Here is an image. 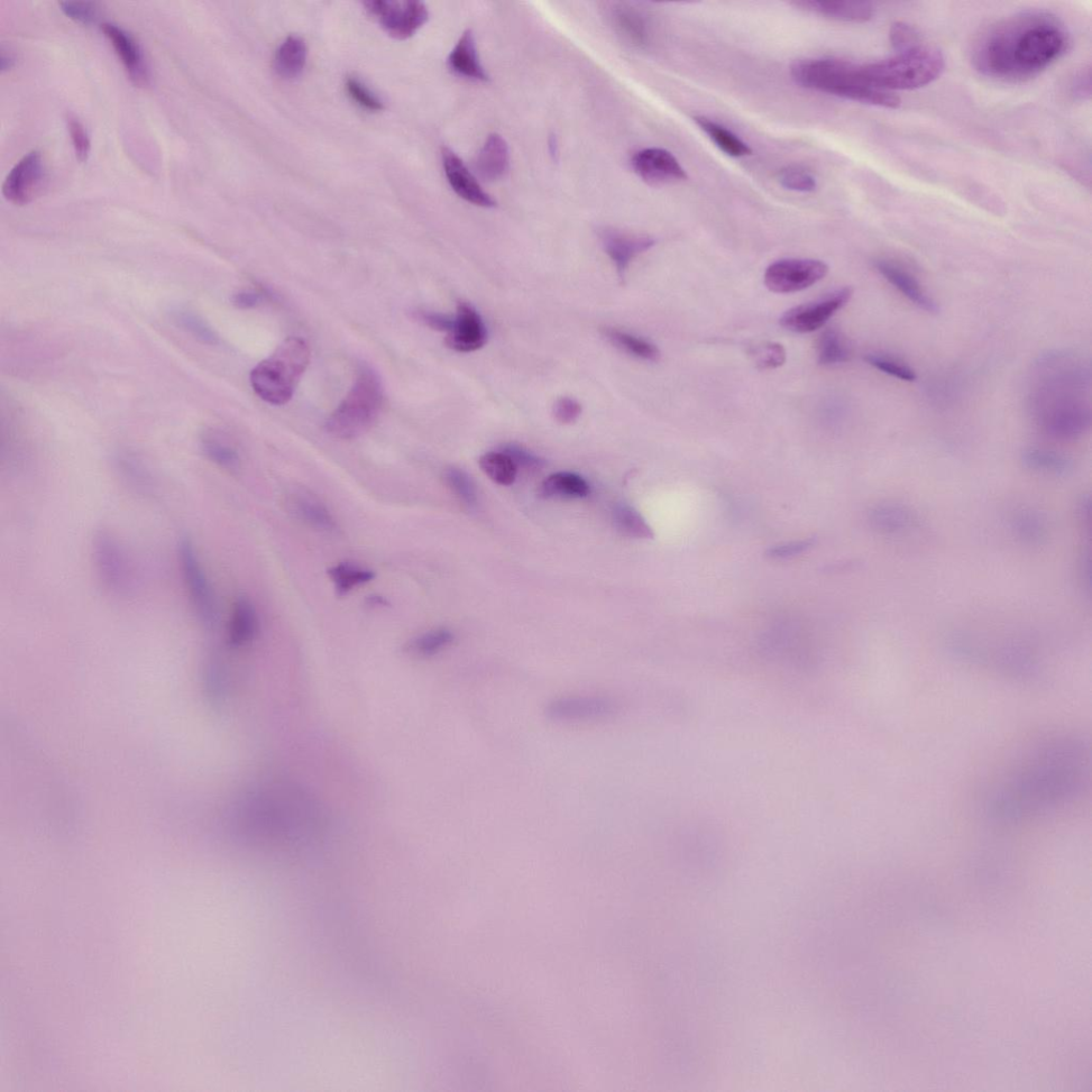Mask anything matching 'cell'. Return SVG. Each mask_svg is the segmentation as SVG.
Listing matches in <instances>:
<instances>
[{
	"instance_id": "cell-1",
	"label": "cell",
	"mask_w": 1092,
	"mask_h": 1092,
	"mask_svg": "<svg viewBox=\"0 0 1092 1092\" xmlns=\"http://www.w3.org/2000/svg\"><path fill=\"white\" fill-rule=\"evenodd\" d=\"M1088 763V751L1081 739L1063 737L1037 743L990 789L988 815L999 822H1017L1067 804L1084 788Z\"/></svg>"
},
{
	"instance_id": "cell-2",
	"label": "cell",
	"mask_w": 1092,
	"mask_h": 1092,
	"mask_svg": "<svg viewBox=\"0 0 1092 1092\" xmlns=\"http://www.w3.org/2000/svg\"><path fill=\"white\" fill-rule=\"evenodd\" d=\"M1066 26L1049 12L1026 11L997 22L979 35L973 66L986 77L1023 82L1041 75L1069 49Z\"/></svg>"
},
{
	"instance_id": "cell-3",
	"label": "cell",
	"mask_w": 1092,
	"mask_h": 1092,
	"mask_svg": "<svg viewBox=\"0 0 1092 1092\" xmlns=\"http://www.w3.org/2000/svg\"><path fill=\"white\" fill-rule=\"evenodd\" d=\"M1041 365L1045 379L1040 381L1036 396V415L1040 424L1052 437L1076 439L1088 429L1090 411L1082 400L1085 375L1073 364H1064L1059 357Z\"/></svg>"
},
{
	"instance_id": "cell-4",
	"label": "cell",
	"mask_w": 1092,
	"mask_h": 1092,
	"mask_svg": "<svg viewBox=\"0 0 1092 1092\" xmlns=\"http://www.w3.org/2000/svg\"><path fill=\"white\" fill-rule=\"evenodd\" d=\"M791 71L797 84L806 89L887 109L901 105L894 94L868 86L857 63L838 58L804 59L794 63Z\"/></svg>"
},
{
	"instance_id": "cell-5",
	"label": "cell",
	"mask_w": 1092,
	"mask_h": 1092,
	"mask_svg": "<svg viewBox=\"0 0 1092 1092\" xmlns=\"http://www.w3.org/2000/svg\"><path fill=\"white\" fill-rule=\"evenodd\" d=\"M860 69L868 86L893 94L931 84L942 75L945 58L937 48L921 44L892 58L860 64Z\"/></svg>"
},
{
	"instance_id": "cell-6",
	"label": "cell",
	"mask_w": 1092,
	"mask_h": 1092,
	"mask_svg": "<svg viewBox=\"0 0 1092 1092\" xmlns=\"http://www.w3.org/2000/svg\"><path fill=\"white\" fill-rule=\"evenodd\" d=\"M310 359V351L305 339H286L268 359L254 367L250 375L253 391L271 405H286L308 369Z\"/></svg>"
},
{
	"instance_id": "cell-7",
	"label": "cell",
	"mask_w": 1092,
	"mask_h": 1092,
	"mask_svg": "<svg viewBox=\"0 0 1092 1092\" xmlns=\"http://www.w3.org/2000/svg\"><path fill=\"white\" fill-rule=\"evenodd\" d=\"M383 403V388L378 375L362 366L353 388L326 421L330 436L341 439L360 437L377 420Z\"/></svg>"
},
{
	"instance_id": "cell-8",
	"label": "cell",
	"mask_w": 1092,
	"mask_h": 1092,
	"mask_svg": "<svg viewBox=\"0 0 1092 1092\" xmlns=\"http://www.w3.org/2000/svg\"><path fill=\"white\" fill-rule=\"evenodd\" d=\"M92 556L98 580L115 596L130 595L134 590V575L125 548L118 539L106 529L96 532L92 540Z\"/></svg>"
},
{
	"instance_id": "cell-9",
	"label": "cell",
	"mask_w": 1092,
	"mask_h": 1092,
	"mask_svg": "<svg viewBox=\"0 0 1092 1092\" xmlns=\"http://www.w3.org/2000/svg\"><path fill=\"white\" fill-rule=\"evenodd\" d=\"M178 557L182 582L198 619L205 627H213L218 619V607L212 584L204 570L198 549L189 537L178 544Z\"/></svg>"
},
{
	"instance_id": "cell-10",
	"label": "cell",
	"mask_w": 1092,
	"mask_h": 1092,
	"mask_svg": "<svg viewBox=\"0 0 1092 1092\" xmlns=\"http://www.w3.org/2000/svg\"><path fill=\"white\" fill-rule=\"evenodd\" d=\"M375 21L392 38L407 40L423 27L429 18L427 7L415 0L393 2V0H373L364 4Z\"/></svg>"
},
{
	"instance_id": "cell-11",
	"label": "cell",
	"mask_w": 1092,
	"mask_h": 1092,
	"mask_svg": "<svg viewBox=\"0 0 1092 1092\" xmlns=\"http://www.w3.org/2000/svg\"><path fill=\"white\" fill-rule=\"evenodd\" d=\"M828 271V265L819 260H780L766 269L764 282L770 291L793 293L815 286Z\"/></svg>"
},
{
	"instance_id": "cell-12",
	"label": "cell",
	"mask_w": 1092,
	"mask_h": 1092,
	"mask_svg": "<svg viewBox=\"0 0 1092 1092\" xmlns=\"http://www.w3.org/2000/svg\"><path fill=\"white\" fill-rule=\"evenodd\" d=\"M618 711V703L610 696H567L550 701L546 715L555 722L580 723L609 719Z\"/></svg>"
},
{
	"instance_id": "cell-13",
	"label": "cell",
	"mask_w": 1092,
	"mask_h": 1092,
	"mask_svg": "<svg viewBox=\"0 0 1092 1092\" xmlns=\"http://www.w3.org/2000/svg\"><path fill=\"white\" fill-rule=\"evenodd\" d=\"M852 296L850 288L833 291L824 298L785 311L780 318V325L795 333H811L821 329L828 320L848 304Z\"/></svg>"
},
{
	"instance_id": "cell-14",
	"label": "cell",
	"mask_w": 1092,
	"mask_h": 1092,
	"mask_svg": "<svg viewBox=\"0 0 1092 1092\" xmlns=\"http://www.w3.org/2000/svg\"><path fill=\"white\" fill-rule=\"evenodd\" d=\"M45 164L42 155L32 151L24 156L8 174L3 195L8 202L17 206L30 204L43 185Z\"/></svg>"
},
{
	"instance_id": "cell-15",
	"label": "cell",
	"mask_w": 1092,
	"mask_h": 1092,
	"mask_svg": "<svg viewBox=\"0 0 1092 1092\" xmlns=\"http://www.w3.org/2000/svg\"><path fill=\"white\" fill-rule=\"evenodd\" d=\"M632 167L649 185L662 186L687 180V173L673 153L659 148L637 152L632 159Z\"/></svg>"
},
{
	"instance_id": "cell-16",
	"label": "cell",
	"mask_w": 1092,
	"mask_h": 1092,
	"mask_svg": "<svg viewBox=\"0 0 1092 1092\" xmlns=\"http://www.w3.org/2000/svg\"><path fill=\"white\" fill-rule=\"evenodd\" d=\"M599 237L605 253L616 266L620 279H623L632 261L655 245L653 238L649 236L624 233L610 227L601 229Z\"/></svg>"
},
{
	"instance_id": "cell-17",
	"label": "cell",
	"mask_w": 1092,
	"mask_h": 1092,
	"mask_svg": "<svg viewBox=\"0 0 1092 1092\" xmlns=\"http://www.w3.org/2000/svg\"><path fill=\"white\" fill-rule=\"evenodd\" d=\"M486 339L488 333L481 315L469 304H459L454 326L445 339L447 347L458 353H469L480 351Z\"/></svg>"
},
{
	"instance_id": "cell-18",
	"label": "cell",
	"mask_w": 1092,
	"mask_h": 1092,
	"mask_svg": "<svg viewBox=\"0 0 1092 1092\" xmlns=\"http://www.w3.org/2000/svg\"><path fill=\"white\" fill-rule=\"evenodd\" d=\"M102 32L112 43L113 48L121 60L133 84L137 87H145L150 82V73L143 56L139 43L131 33L121 27L106 23L102 25Z\"/></svg>"
},
{
	"instance_id": "cell-19",
	"label": "cell",
	"mask_w": 1092,
	"mask_h": 1092,
	"mask_svg": "<svg viewBox=\"0 0 1092 1092\" xmlns=\"http://www.w3.org/2000/svg\"><path fill=\"white\" fill-rule=\"evenodd\" d=\"M442 161L449 185L459 197L475 206L483 208L497 206V201L482 189L479 181L466 168L464 162L456 153L451 149L444 148Z\"/></svg>"
},
{
	"instance_id": "cell-20",
	"label": "cell",
	"mask_w": 1092,
	"mask_h": 1092,
	"mask_svg": "<svg viewBox=\"0 0 1092 1092\" xmlns=\"http://www.w3.org/2000/svg\"><path fill=\"white\" fill-rule=\"evenodd\" d=\"M793 5L801 11L821 15L829 20L846 23H867L873 18L875 8L866 2H829V0H801Z\"/></svg>"
},
{
	"instance_id": "cell-21",
	"label": "cell",
	"mask_w": 1092,
	"mask_h": 1092,
	"mask_svg": "<svg viewBox=\"0 0 1092 1092\" xmlns=\"http://www.w3.org/2000/svg\"><path fill=\"white\" fill-rule=\"evenodd\" d=\"M874 265L876 270L913 305L927 311V313H938L937 302L929 296V293L923 289L921 284L911 273L899 268L897 264L887 260H878Z\"/></svg>"
},
{
	"instance_id": "cell-22",
	"label": "cell",
	"mask_w": 1092,
	"mask_h": 1092,
	"mask_svg": "<svg viewBox=\"0 0 1092 1092\" xmlns=\"http://www.w3.org/2000/svg\"><path fill=\"white\" fill-rule=\"evenodd\" d=\"M288 503L293 515L310 528L324 532L337 529L333 513L316 495L307 490H297L289 494Z\"/></svg>"
},
{
	"instance_id": "cell-23",
	"label": "cell",
	"mask_w": 1092,
	"mask_h": 1092,
	"mask_svg": "<svg viewBox=\"0 0 1092 1092\" xmlns=\"http://www.w3.org/2000/svg\"><path fill=\"white\" fill-rule=\"evenodd\" d=\"M870 527L880 535L897 536L911 530L916 525L913 511L897 503H881L868 512Z\"/></svg>"
},
{
	"instance_id": "cell-24",
	"label": "cell",
	"mask_w": 1092,
	"mask_h": 1092,
	"mask_svg": "<svg viewBox=\"0 0 1092 1092\" xmlns=\"http://www.w3.org/2000/svg\"><path fill=\"white\" fill-rule=\"evenodd\" d=\"M509 166L510 155L506 140L499 134L490 135L477 154L476 171L484 181L495 182L506 176Z\"/></svg>"
},
{
	"instance_id": "cell-25",
	"label": "cell",
	"mask_w": 1092,
	"mask_h": 1092,
	"mask_svg": "<svg viewBox=\"0 0 1092 1092\" xmlns=\"http://www.w3.org/2000/svg\"><path fill=\"white\" fill-rule=\"evenodd\" d=\"M260 631V620L258 611H256L253 603L240 596L232 609L231 616H229L227 635L228 642L234 648H242L250 645L251 642L258 637Z\"/></svg>"
},
{
	"instance_id": "cell-26",
	"label": "cell",
	"mask_w": 1092,
	"mask_h": 1092,
	"mask_svg": "<svg viewBox=\"0 0 1092 1092\" xmlns=\"http://www.w3.org/2000/svg\"><path fill=\"white\" fill-rule=\"evenodd\" d=\"M114 466L118 479L126 488L141 497H150L154 493V476L140 458L121 452L115 457Z\"/></svg>"
},
{
	"instance_id": "cell-27",
	"label": "cell",
	"mask_w": 1092,
	"mask_h": 1092,
	"mask_svg": "<svg viewBox=\"0 0 1092 1092\" xmlns=\"http://www.w3.org/2000/svg\"><path fill=\"white\" fill-rule=\"evenodd\" d=\"M448 67L457 75L467 79L482 82L490 79L488 73L482 66L479 52H477L475 35L470 30L463 32L451 54H449Z\"/></svg>"
},
{
	"instance_id": "cell-28",
	"label": "cell",
	"mask_w": 1092,
	"mask_h": 1092,
	"mask_svg": "<svg viewBox=\"0 0 1092 1092\" xmlns=\"http://www.w3.org/2000/svg\"><path fill=\"white\" fill-rule=\"evenodd\" d=\"M610 17L614 30L623 40L636 48H646L650 40L648 23L636 8L628 4H613Z\"/></svg>"
},
{
	"instance_id": "cell-29",
	"label": "cell",
	"mask_w": 1092,
	"mask_h": 1092,
	"mask_svg": "<svg viewBox=\"0 0 1092 1092\" xmlns=\"http://www.w3.org/2000/svg\"><path fill=\"white\" fill-rule=\"evenodd\" d=\"M1015 537L1025 546H1040L1049 538L1048 521L1038 510L1023 508L1011 520Z\"/></svg>"
},
{
	"instance_id": "cell-30",
	"label": "cell",
	"mask_w": 1092,
	"mask_h": 1092,
	"mask_svg": "<svg viewBox=\"0 0 1092 1092\" xmlns=\"http://www.w3.org/2000/svg\"><path fill=\"white\" fill-rule=\"evenodd\" d=\"M307 58L306 42L297 35H290L275 54L274 70L283 79H295L304 72Z\"/></svg>"
},
{
	"instance_id": "cell-31",
	"label": "cell",
	"mask_w": 1092,
	"mask_h": 1092,
	"mask_svg": "<svg viewBox=\"0 0 1092 1092\" xmlns=\"http://www.w3.org/2000/svg\"><path fill=\"white\" fill-rule=\"evenodd\" d=\"M539 492L546 499L575 500L586 498L590 486L580 475L559 472L548 476Z\"/></svg>"
},
{
	"instance_id": "cell-32",
	"label": "cell",
	"mask_w": 1092,
	"mask_h": 1092,
	"mask_svg": "<svg viewBox=\"0 0 1092 1092\" xmlns=\"http://www.w3.org/2000/svg\"><path fill=\"white\" fill-rule=\"evenodd\" d=\"M1022 462L1034 472L1054 476H1068L1075 471V462L1062 454L1048 449L1030 448L1022 454Z\"/></svg>"
},
{
	"instance_id": "cell-33",
	"label": "cell",
	"mask_w": 1092,
	"mask_h": 1092,
	"mask_svg": "<svg viewBox=\"0 0 1092 1092\" xmlns=\"http://www.w3.org/2000/svg\"><path fill=\"white\" fill-rule=\"evenodd\" d=\"M328 573L338 595L351 593L375 577L371 568L353 563H339L330 567Z\"/></svg>"
},
{
	"instance_id": "cell-34",
	"label": "cell",
	"mask_w": 1092,
	"mask_h": 1092,
	"mask_svg": "<svg viewBox=\"0 0 1092 1092\" xmlns=\"http://www.w3.org/2000/svg\"><path fill=\"white\" fill-rule=\"evenodd\" d=\"M602 334L613 346H616L619 350L632 356L638 357V359L649 362H656L659 360L660 353L658 348L644 338L609 327L602 329Z\"/></svg>"
},
{
	"instance_id": "cell-35",
	"label": "cell",
	"mask_w": 1092,
	"mask_h": 1092,
	"mask_svg": "<svg viewBox=\"0 0 1092 1092\" xmlns=\"http://www.w3.org/2000/svg\"><path fill=\"white\" fill-rule=\"evenodd\" d=\"M695 121L722 152L732 156V158L739 159L752 153L750 146L729 131L728 128L704 117H696Z\"/></svg>"
},
{
	"instance_id": "cell-36",
	"label": "cell",
	"mask_w": 1092,
	"mask_h": 1092,
	"mask_svg": "<svg viewBox=\"0 0 1092 1092\" xmlns=\"http://www.w3.org/2000/svg\"><path fill=\"white\" fill-rule=\"evenodd\" d=\"M614 527L623 536L634 539H653V528L634 507L627 503H620L612 511Z\"/></svg>"
},
{
	"instance_id": "cell-37",
	"label": "cell",
	"mask_w": 1092,
	"mask_h": 1092,
	"mask_svg": "<svg viewBox=\"0 0 1092 1092\" xmlns=\"http://www.w3.org/2000/svg\"><path fill=\"white\" fill-rule=\"evenodd\" d=\"M454 634L447 629L431 630L413 638L407 645V653L419 656H435L453 644Z\"/></svg>"
},
{
	"instance_id": "cell-38",
	"label": "cell",
	"mask_w": 1092,
	"mask_h": 1092,
	"mask_svg": "<svg viewBox=\"0 0 1092 1092\" xmlns=\"http://www.w3.org/2000/svg\"><path fill=\"white\" fill-rule=\"evenodd\" d=\"M482 471L491 481L501 485H510L516 482L518 467L512 459L503 452H490L480 459Z\"/></svg>"
},
{
	"instance_id": "cell-39",
	"label": "cell",
	"mask_w": 1092,
	"mask_h": 1092,
	"mask_svg": "<svg viewBox=\"0 0 1092 1092\" xmlns=\"http://www.w3.org/2000/svg\"><path fill=\"white\" fill-rule=\"evenodd\" d=\"M848 343L837 329H827L819 342V362L824 366L846 363L850 360Z\"/></svg>"
},
{
	"instance_id": "cell-40",
	"label": "cell",
	"mask_w": 1092,
	"mask_h": 1092,
	"mask_svg": "<svg viewBox=\"0 0 1092 1092\" xmlns=\"http://www.w3.org/2000/svg\"><path fill=\"white\" fill-rule=\"evenodd\" d=\"M201 446L208 460L222 469L235 471L240 467V454L225 440L208 435L202 439Z\"/></svg>"
},
{
	"instance_id": "cell-41",
	"label": "cell",
	"mask_w": 1092,
	"mask_h": 1092,
	"mask_svg": "<svg viewBox=\"0 0 1092 1092\" xmlns=\"http://www.w3.org/2000/svg\"><path fill=\"white\" fill-rule=\"evenodd\" d=\"M444 480L448 488L453 491L459 500L464 503L466 506H475L477 503V492L475 483L469 474L461 469H457V467H449L444 473Z\"/></svg>"
},
{
	"instance_id": "cell-42",
	"label": "cell",
	"mask_w": 1092,
	"mask_h": 1092,
	"mask_svg": "<svg viewBox=\"0 0 1092 1092\" xmlns=\"http://www.w3.org/2000/svg\"><path fill=\"white\" fill-rule=\"evenodd\" d=\"M750 355L758 369L761 371L779 369L786 361L784 347L778 343L760 344L750 352Z\"/></svg>"
},
{
	"instance_id": "cell-43",
	"label": "cell",
	"mask_w": 1092,
	"mask_h": 1092,
	"mask_svg": "<svg viewBox=\"0 0 1092 1092\" xmlns=\"http://www.w3.org/2000/svg\"><path fill=\"white\" fill-rule=\"evenodd\" d=\"M778 180L785 189L797 192H812L818 187L812 173L797 166L786 167L780 171Z\"/></svg>"
},
{
	"instance_id": "cell-44",
	"label": "cell",
	"mask_w": 1092,
	"mask_h": 1092,
	"mask_svg": "<svg viewBox=\"0 0 1092 1092\" xmlns=\"http://www.w3.org/2000/svg\"><path fill=\"white\" fill-rule=\"evenodd\" d=\"M866 361L875 367L876 370L883 372L887 375H892L894 378L901 379L907 382H913L916 380V374L910 366L893 359V357L881 355V354H867Z\"/></svg>"
},
{
	"instance_id": "cell-45",
	"label": "cell",
	"mask_w": 1092,
	"mask_h": 1092,
	"mask_svg": "<svg viewBox=\"0 0 1092 1092\" xmlns=\"http://www.w3.org/2000/svg\"><path fill=\"white\" fill-rule=\"evenodd\" d=\"M176 321H178L182 329L187 330L188 332L200 339V341L206 344L216 343L217 337L213 330L205 324L203 319H201L198 315L192 313V311H177Z\"/></svg>"
},
{
	"instance_id": "cell-46",
	"label": "cell",
	"mask_w": 1092,
	"mask_h": 1092,
	"mask_svg": "<svg viewBox=\"0 0 1092 1092\" xmlns=\"http://www.w3.org/2000/svg\"><path fill=\"white\" fill-rule=\"evenodd\" d=\"M889 41L897 53L915 49L922 44L920 33L913 26L904 22H896L892 25L891 31H889Z\"/></svg>"
},
{
	"instance_id": "cell-47",
	"label": "cell",
	"mask_w": 1092,
	"mask_h": 1092,
	"mask_svg": "<svg viewBox=\"0 0 1092 1092\" xmlns=\"http://www.w3.org/2000/svg\"><path fill=\"white\" fill-rule=\"evenodd\" d=\"M59 6L61 11L71 20L84 26L94 25L99 18V8L96 3L62 2Z\"/></svg>"
},
{
	"instance_id": "cell-48",
	"label": "cell",
	"mask_w": 1092,
	"mask_h": 1092,
	"mask_svg": "<svg viewBox=\"0 0 1092 1092\" xmlns=\"http://www.w3.org/2000/svg\"><path fill=\"white\" fill-rule=\"evenodd\" d=\"M346 89L348 95L354 100V102L362 108L369 110V112H381L383 103L381 100L373 94L360 80L356 78H350L346 82Z\"/></svg>"
},
{
	"instance_id": "cell-49",
	"label": "cell",
	"mask_w": 1092,
	"mask_h": 1092,
	"mask_svg": "<svg viewBox=\"0 0 1092 1092\" xmlns=\"http://www.w3.org/2000/svg\"><path fill=\"white\" fill-rule=\"evenodd\" d=\"M501 452L508 455L519 469L528 472L539 471L545 465L544 459L532 454L528 449L517 444H507L502 447Z\"/></svg>"
},
{
	"instance_id": "cell-50",
	"label": "cell",
	"mask_w": 1092,
	"mask_h": 1092,
	"mask_svg": "<svg viewBox=\"0 0 1092 1092\" xmlns=\"http://www.w3.org/2000/svg\"><path fill=\"white\" fill-rule=\"evenodd\" d=\"M68 128L77 159L81 162L87 161L91 151V142L84 125L77 118H69Z\"/></svg>"
},
{
	"instance_id": "cell-51",
	"label": "cell",
	"mask_w": 1092,
	"mask_h": 1092,
	"mask_svg": "<svg viewBox=\"0 0 1092 1092\" xmlns=\"http://www.w3.org/2000/svg\"><path fill=\"white\" fill-rule=\"evenodd\" d=\"M813 546L814 541L811 539L791 541V543H785L770 547L768 549L767 556L769 558L775 559V561H786V559L795 558L807 552V550L811 549Z\"/></svg>"
},
{
	"instance_id": "cell-52",
	"label": "cell",
	"mask_w": 1092,
	"mask_h": 1092,
	"mask_svg": "<svg viewBox=\"0 0 1092 1092\" xmlns=\"http://www.w3.org/2000/svg\"><path fill=\"white\" fill-rule=\"evenodd\" d=\"M582 415V405L570 397L558 398L553 406V416L559 424L574 423Z\"/></svg>"
},
{
	"instance_id": "cell-53",
	"label": "cell",
	"mask_w": 1092,
	"mask_h": 1092,
	"mask_svg": "<svg viewBox=\"0 0 1092 1092\" xmlns=\"http://www.w3.org/2000/svg\"><path fill=\"white\" fill-rule=\"evenodd\" d=\"M417 318L437 332H449L454 326L455 316L436 313V311H418Z\"/></svg>"
},
{
	"instance_id": "cell-54",
	"label": "cell",
	"mask_w": 1092,
	"mask_h": 1092,
	"mask_svg": "<svg viewBox=\"0 0 1092 1092\" xmlns=\"http://www.w3.org/2000/svg\"><path fill=\"white\" fill-rule=\"evenodd\" d=\"M1070 91L1073 97L1086 100L1091 96V72L1090 68L1080 70L1072 77Z\"/></svg>"
},
{
	"instance_id": "cell-55",
	"label": "cell",
	"mask_w": 1092,
	"mask_h": 1092,
	"mask_svg": "<svg viewBox=\"0 0 1092 1092\" xmlns=\"http://www.w3.org/2000/svg\"><path fill=\"white\" fill-rule=\"evenodd\" d=\"M262 295L259 292L244 290L237 292L233 297V304L242 310H249L260 305Z\"/></svg>"
},
{
	"instance_id": "cell-56",
	"label": "cell",
	"mask_w": 1092,
	"mask_h": 1092,
	"mask_svg": "<svg viewBox=\"0 0 1092 1092\" xmlns=\"http://www.w3.org/2000/svg\"><path fill=\"white\" fill-rule=\"evenodd\" d=\"M1091 502L1089 495H1084L1079 502V515L1082 522H1085L1090 526L1091 519Z\"/></svg>"
},
{
	"instance_id": "cell-57",
	"label": "cell",
	"mask_w": 1092,
	"mask_h": 1092,
	"mask_svg": "<svg viewBox=\"0 0 1092 1092\" xmlns=\"http://www.w3.org/2000/svg\"><path fill=\"white\" fill-rule=\"evenodd\" d=\"M15 63H16V60H15V57L13 56V54L11 53H7L5 50H3L2 51V63H0V67H2V72L5 73L9 70H11L15 66Z\"/></svg>"
},
{
	"instance_id": "cell-58",
	"label": "cell",
	"mask_w": 1092,
	"mask_h": 1092,
	"mask_svg": "<svg viewBox=\"0 0 1092 1092\" xmlns=\"http://www.w3.org/2000/svg\"><path fill=\"white\" fill-rule=\"evenodd\" d=\"M367 605L371 608H387L389 602L383 596L371 595L370 598H367Z\"/></svg>"
}]
</instances>
